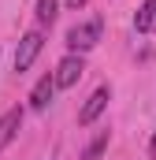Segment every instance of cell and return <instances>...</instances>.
I'll list each match as a JSON object with an SVG mask.
<instances>
[{"label": "cell", "mask_w": 156, "mask_h": 160, "mask_svg": "<svg viewBox=\"0 0 156 160\" xmlns=\"http://www.w3.org/2000/svg\"><path fill=\"white\" fill-rule=\"evenodd\" d=\"M100 30H104V22H100V19H89V22L71 26V34H67L71 52H85V48H93V45L100 41Z\"/></svg>", "instance_id": "1"}, {"label": "cell", "mask_w": 156, "mask_h": 160, "mask_svg": "<svg viewBox=\"0 0 156 160\" xmlns=\"http://www.w3.org/2000/svg\"><path fill=\"white\" fill-rule=\"evenodd\" d=\"M41 48H45V38H41L37 30L22 34V41H19V48H15V71H19V75L34 67V60H37V52H41Z\"/></svg>", "instance_id": "2"}, {"label": "cell", "mask_w": 156, "mask_h": 160, "mask_svg": "<svg viewBox=\"0 0 156 160\" xmlns=\"http://www.w3.org/2000/svg\"><path fill=\"white\" fill-rule=\"evenodd\" d=\"M82 71H85V63H82V52H71V56H63V60H60V67L52 71V78H56V89H71V86L82 78Z\"/></svg>", "instance_id": "3"}, {"label": "cell", "mask_w": 156, "mask_h": 160, "mask_svg": "<svg viewBox=\"0 0 156 160\" xmlns=\"http://www.w3.org/2000/svg\"><path fill=\"white\" fill-rule=\"evenodd\" d=\"M108 101H112V89H108V86H97V89L89 93V101L82 104V112H78V123H82V127H89V123H93L100 112H104V108H108Z\"/></svg>", "instance_id": "4"}, {"label": "cell", "mask_w": 156, "mask_h": 160, "mask_svg": "<svg viewBox=\"0 0 156 160\" xmlns=\"http://www.w3.org/2000/svg\"><path fill=\"white\" fill-rule=\"evenodd\" d=\"M22 130V108H11V112H4L0 116V153L15 142V134Z\"/></svg>", "instance_id": "5"}, {"label": "cell", "mask_w": 156, "mask_h": 160, "mask_svg": "<svg viewBox=\"0 0 156 160\" xmlns=\"http://www.w3.org/2000/svg\"><path fill=\"white\" fill-rule=\"evenodd\" d=\"M52 93H56V78H52V75H45V78L34 86V93H30V108H34V112H45V108H48V101H52Z\"/></svg>", "instance_id": "6"}, {"label": "cell", "mask_w": 156, "mask_h": 160, "mask_svg": "<svg viewBox=\"0 0 156 160\" xmlns=\"http://www.w3.org/2000/svg\"><path fill=\"white\" fill-rule=\"evenodd\" d=\"M153 26H156V0H145L141 11H138V19H134V30L145 34V30H153Z\"/></svg>", "instance_id": "7"}, {"label": "cell", "mask_w": 156, "mask_h": 160, "mask_svg": "<svg viewBox=\"0 0 156 160\" xmlns=\"http://www.w3.org/2000/svg\"><path fill=\"white\" fill-rule=\"evenodd\" d=\"M104 149H108V130H100L89 145H85V153H82V160H100L104 157Z\"/></svg>", "instance_id": "8"}, {"label": "cell", "mask_w": 156, "mask_h": 160, "mask_svg": "<svg viewBox=\"0 0 156 160\" xmlns=\"http://www.w3.org/2000/svg\"><path fill=\"white\" fill-rule=\"evenodd\" d=\"M56 15H60V0H37V19L41 22H56Z\"/></svg>", "instance_id": "9"}, {"label": "cell", "mask_w": 156, "mask_h": 160, "mask_svg": "<svg viewBox=\"0 0 156 160\" xmlns=\"http://www.w3.org/2000/svg\"><path fill=\"white\" fill-rule=\"evenodd\" d=\"M67 8H71V11H78V8H85V0H67Z\"/></svg>", "instance_id": "10"}, {"label": "cell", "mask_w": 156, "mask_h": 160, "mask_svg": "<svg viewBox=\"0 0 156 160\" xmlns=\"http://www.w3.org/2000/svg\"><path fill=\"white\" fill-rule=\"evenodd\" d=\"M149 160H156V134H153V142H149Z\"/></svg>", "instance_id": "11"}]
</instances>
